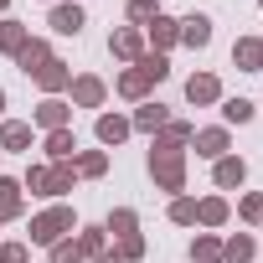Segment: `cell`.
<instances>
[{"label": "cell", "mask_w": 263, "mask_h": 263, "mask_svg": "<svg viewBox=\"0 0 263 263\" xmlns=\"http://www.w3.org/2000/svg\"><path fill=\"white\" fill-rule=\"evenodd\" d=\"M93 263H119V258H114V253H103V258H93Z\"/></svg>", "instance_id": "39"}, {"label": "cell", "mask_w": 263, "mask_h": 263, "mask_svg": "<svg viewBox=\"0 0 263 263\" xmlns=\"http://www.w3.org/2000/svg\"><path fill=\"white\" fill-rule=\"evenodd\" d=\"M196 222H206V227H222V222H227V201H222V196H206V201H196Z\"/></svg>", "instance_id": "25"}, {"label": "cell", "mask_w": 263, "mask_h": 263, "mask_svg": "<svg viewBox=\"0 0 263 263\" xmlns=\"http://www.w3.org/2000/svg\"><path fill=\"white\" fill-rule=\"evenodd\" d=\"M242 176H248V165H242L237 155H222V160H217V186H222V191L242 186Z\"/></svg>", "instance_id": "18"}, {"label": "cell", "mask_w": 263, "mask_h": 263, "mask_svg": "<svg viewBox=\"0 0 263 263\" xmlns=\"http://www.w3.org/2000/svg\"><path fill=\"white\" fill-rule=\"evenodd\" d=\"M242 222H263V196H242Z\"/></svg>", "instance_id": "37"}, {"label": "cell", "mask_w": 263, "mask_h": 263, "mask_svg": "<svg viewBox=\"0 0 263 263\" xmlns=\"http://www.w3.org/2000/svg\"><path fill=\"white\" fill-rule=\"evenodd\" d=\"M103 93H108L103 78H93V72H88V78H72V103H78V108H98Z\"/></svg>", "instance_id": "6"}, {"label": "cell", "mask_w": 263, "mask_h": 263, "mask_svg": "<svg viewBox=\"0 0 263 263\" xmlns=\"http://www.w3.org/2000/svg\"><path fill=\"white\" fill-rule=\"evenodd\" d=\"M186 98H191V103H217V98H222V83H217L212 72H196V78H186Z\"/></svg>", "instance_id": "8"}, {"label": "cell", "mask_w": 263, "mask_h": 263, "mask_svg": "<svg viewBox=\"0 0 263 263\" xmlns=\"http://www.w3.org/2000/svg\"><path fill=\"white\" fill-rule=\"evenodd\" d=\"M52 263H83L78 242H57V248H52Z\"/></svg>", "instance_id": "36"}, {"label": "cell", "mask_w": 263, "mask_h": 263, "mask_svg": "<svg viewBox=\"0 0 263 263\" xmlns=\"http://www.w3.org/2000/svg\"><path fill=\"white\" fill-rule=\"evenodd\" d=\"M26 145H31V124H16V119L0 124V150H26Z\"/></svg>", "instance_id": "15"}, {"label": "cell", "mask_w": 263, "mask_h": 263, "mask_svg": "<svg viewBox=\"0 0 263 263\" xmlns=\"http://www.w3.org/2000/svg\"><path fill=\"white\" fill-rule=\"evenodd\" d=\"M150 42H155V52L176 47V42H181V21H171V16H155V21H150Z\"/></svg>", "instance_id": "13"}, {"label": "cell", "mask_w": 263, "mask_h": 263, "mask_svg": "<svg viewBox=\"0 0 263 263\" xmlns=\"http://www.w3.org/2000/svg\"><path fill=\"white\" fill-rule=\"evenodd\" d=\"M72 171L78 176H103L108 171V155L103 150H83V155H72Z\"/></svg>", "instance_id": "24"}, {"label": "cell", "mask_w": 263, "mask_h": 263, "mask_svg": "<svg viewBox=\"0 0 263 263\" xmlns=\"http://www.w3.org/2000/svg\"><path fill=\"white\" fill-rule=\"evenodd\" d=\"M78 253H83V258H103V227H83Z\"/></svg>", "instance_id": "29"}, {"label": "cell", "mask_w": 263, "mask_h": 263, "mask_svg": "<svg viewBox=\"0 0 263 263\" xmlns=\"http://www.w3.org/2000/svg\"><path fill=\"white\" fill-rule=\"evenodd\" d=\"M6 6H11V0H0V11H6Z\"/></svg>", "instance_id": "41"}, {"label": "cell", "mask_w": 263, "mask_h": 263, "mask_svg": "<svg viewBox=\"0 0 263 263\" xmlns=\"http://www.w3.org/2000/svg\"><path fill=\"white\" fill-rule=\"evenodd\" d=\"M11 217H21V181L0 176V222H11Z\"/></svg>", "instance_id": "14"}, {"label": "cell", "mask_w": 263, "mask_h": 263, "mask_svg": "<svg viewBox=\"0 0 263 263\" xmlns=\"http://www.w3.org/2000/svg\"><path fill=\"white\" fill-rule=\"evenodd\" d=\"M191 263H222V242L217 237H196L191 242Z\"/></svg>", "instance_id": "28"}, {"label": "cell", "mask_w": 263, "mask_h": 263, "mask_svg": "<svg viewBox=\"0 0 263 263\" xmlns=\"http://www.w3.org/2000/svg\"><path fill=\"white\" fill-rule=\"evenodd\" d=\"M119 93H124V98H145V93H150V78H145L140 67H129V72L119 78Z\"/></svg>", "instance_id": "27"}, {"label": "cell", "mask_w": 263, "mask_h": 263, "mask_svg": "<svg viewBox=\"0 0 263 263\" xmlns=\"http://www.w3.org/2000/svg\"><path fill=\"white\" fill-rule=\"evenodd\" d=\"M150 176H155L160 191H181V186H186V145L155 140V150H150Z\"/></svg>", "instance_id": "1"}, {"label": "cell", "mask_w": 263, "mask_h": 263, "mask_svg": "<svg viewBox=\"0 0 263 263\" xmlns=\"http://www.w3.org/2000/svg\"><path fill=\"white\" fill-rule=\"evenodd\" d=\"M0 114H6V93H0Z\"/></svg>", "instance_id": "40"}, {"label": "cell", "mask_w": 263, "mask_h": 263, "mask_svg": "<svg viewBox=\"0 0 263 263\" xmlns=\"http://www.w3.org/2000/svg\"><path fill=\"white\" fill-rule=\"evenodd\" d=\"M160 16V6H155V0H129V21H140V26H150Z\"/></svg>", "instance_id": "32"}, {"label": "cell", "mask_w": 263, "mask_h": 263, "mask_svg": "<svg viewBox=\"0 0 263 263\" xmlns=\"http://www.w3.org/2000/svg\"><path fill=\"white\" fill-rule=\"evenodd\" d=\"M129 129H135L129 119H119V114H98V140H103V145H124Z\"/></svg>", "instance_id": "11"}, {"label": "cell", "mask_w": 263, "mask_h": 263, "mask_svg": "<svg viewBox=\"0 0 263 263\" xmlns=\"http://www.w3.org/2000/svg\"><path fill=\"white\" fill-rule=\"evenodd\" d=\"M47 155H52V160H72V155H78L72 129H52V135H47Z\"/></svg>", "instance_id": "21"}, {"label": "cell", "mask_w": 263, "mask_h": 263, "mask_svg": "<svg viewBox=\"0 0 263 263\" xmlns=\"http://www.w3.org/2000/svg\"><path fill=\"white\" fill-rule=\"evenodd\" d=\"M108 52H114V57H124V62H140V57H145V31H140V26L114 31V36H108Z\"/></svg>", "instance_id": "3"}, {"label": "cell", "mask_w": 263, "mask_h": 263, "mask_svg": "<svg viewBox=\"0 0 263 263\" xmlns=\"http://www.w3.org/2000/svg\"><path fill=\"white\" fill-rule=\"evenodd\" d=\"M222 119H227V124H248V119H253V103H248V98H227V103H222Z\"/></svg>", "instance_id": "30"}, {"label": "cell", "mask_w": 263, "mask_h": 263, "mask_svg": "<svg viewBox=\"0 0 263 263\" xmlns=\"http://www.w3.org/2000/svg\"><path fill=\"white\" fill-rule=\"evenodd\" d=\"M171 217H176V222H196V201H191V196H176V201H171Z\"/></svg>", "instance_id": "35"}, {"label": "cell", "mask_w": 263, "mask_h": 263, "mask_svg": "<svg viewBox=\"0 0 263 263\" xmlns=\"http://www.w3.org/2000/svg\"><path fill=\"white\" fill-rule=\"evenodd\" d=\"M253 253H258V248H253V237H248V232H237V237H227V242H222V263H248Z\"/></svg>", "instance_id": "22"}, {"label": "cell", "mask_w": 263, "mask_h": 263, "mask_svg": "<svg viewBox=\"0 0 263 263\" xmlns=\"http://www.w3.org/2000/svg\"><path fill=\"white\" fill-rule=\"evenodd\" d=\"M67 232H72V206H52V212L31 217V242H42V248L67 242Z\"/></svg>", "instance_id": "2"}, {"label": "cell", "mask_w": 263, "mask_h": 263, "mask_svg": "<svg viewBox=\"0 0 263 263\" xmlns=\"http://www.w3.org/2000/svg\"><path fill=\"white\" fill-rule=\"evenodd\" d=\"M181 42H186V47H206V42H212V21H206V16H186V21H181Z\"/></svg>", "instance_id": "17"}, {"label": "cell", "mask_w": 263, "mask_h": 263, "mask_svg": "<svg viewBox=\"0 0 263 263\" xmlns=\"http://www.w3.org/2000/svg\"><path fill=\"white\" fill-rule=\"evenodd\" d=\"M135 129H145V135H155V129H165L171 124V114H165V103H140V114L129 119Z\"/></svg>", "instance_id": "12"}, {"label": "cell", "mask_w": 263, "mask_h": 263, "mask_svg": "<svg viewBox=\"0 0 263 263\" xmlns=\"http://www.w3.org/2000/svg\"><path fill=\"white\" fill-rule=\"evenodd\" d=\"M72 160H57V165H47V196H62V191H72Z\"/></svg>", "instance_id": "19"}, {"label": "cell", "mask_w": 263, "mask_h": 263, "mask_svg": "<svg viewBox=\"0 0 263 263\" xmlns=\"http://www.w3.org/2000/svg\"><path fill=\"white\" fill-rule=\"evenodd\" d=\"M26 42H31V31H26L21 21H0V52H11V57H16Z\"/></svg>", "instance_id": "20"}, {"label": "cell", "mask_w": 263, "mask_h": 263, "mask_svg": "<svg viewBox=\"0 0 263 263\" xmlns=\"http://www.w3.org/2000/svg\"><path fill=\"white\" fill-rule=\"evenodd\" d=\"M47 62H52V47H47V42H36V36H31V42H26L21 52H16V67H21L26 78H31L36 67H47Z\"/></svg>", "instance_id": "7"}, {"label": "cell", "mask_w": 263, "mask_h": 263, "mask_svg": "<svg viewBox=\"0 0 263 263\" xmlns=\"http://www.w3.org/2000/svg\"><path fill=\"white\" fill-rule=\"evenodd\" d=\"M0 263H26V242H6L0 248Z\"/></svg>", "instance_id": "38"}, {"label": "cell", "mask_w": 263, "mask_h": 263, "mask_svg": "<svg viewBox=\"0 0 263 263\" xmlns=\"http://www.w3.org/2000/svg\"><path fill=\"white\" fill-rule=\"evenodd\" d=\"M258 6H263V0H258Z\"/></svg>", "instance_id": "42"}, {"label": "cell", "mask_w": 263, "mask_h": 263, "mask_svg": "<svg viewBox=\"0 0 263 263\" xmlns=\"http://www.w3.org/2000/svg\"><path fill=\"white\" fill-rule=\"evenodd\" d=\"M135 67H140V72H145L150 83H160V78H171V62H165V52H145V57H140Z\"/></svg>", "instance_id": "26"}, {"label": "cell", "mask_w": 263, "mask_h": 263, "mask_svg": "<svg viewBox=\"0 0 263 263\" xmlns=\"http://www.w3.org/2000/svg\"><path fill=\"white\" fill-rule=\"evenodd\" d=\"M52 31L57 36H78L83 31V6H52Z\"/></svg>", "instance_id": "9"}, {"label": "cell", "mask_w": 263, "mask_h": 263, "mask_svg": "<svg viewBox=\"0 0 263 263\" xmlns=\"http://www.w3.org/2000/svg\"><path fill=\"white\" fill-rule=\"evenodd\" d=\"M36 124L47 129V135H52V129H67V103H62V98H47V103L36 108Z\"/></svg>", "instance_id": "16"}, {"label": "cell", "mask_w": 263, "mask_h": 263, "mask_svg": "<svg viewBox=\"0 0 263 263\" xmlns=\"http://www.w3.org/2000/svg\"><path fill=\"white\" fill-rule=\"evenodd\" d=\"M191 150L201 160H222L227 155V129H201V135H191Z\"/></svg>", "instance_id": "5"}, {"label": "cell", "mask_w": 263, "mask_h": 263, "mask_svg": "<svg viewBox=\"0 0 263 263\" xmlns=\"http://www.w3.org/2000/svg\"><path fill=\"white\" fill-rule=\"evenodd\" d=\"M31 78H36L42 93H62V88H72V72H67V62H57V57H52L47 67H36Z\"/></svg>", "instance_id": "4"}, {"label": "cell", "mask_w": 263, "mask_h": 263, "mask_svg": "<svg viewBox=\"0 0 263 263\" xmlns=\"http://www.w3.org/2000/svg\"><path fill=\"white\" fill-rule=\"evenodd\" d=\"M108 232H114L119 242H124V237H140V217L129 212V206H119V212L108 217Z\"/></svg>", "instance_id": "23"}, {"label": "cell", "mask_w": 263, "mask_h": 263, "mask_svg": "<svg viewBox=\"0 0 263 263\" xmlns=\"http://www.w3.org/2000/svg\"><path fill=\"white\" fill-rule=\"evenodd\" d=\"M191 135H196V129H191V124H181V119H171V124L160 129V140H165V145H191Z\"/></svg>", "instance_id": "31"}, {"label": "cell", "mask_w": 263, "mask_h": 263, "mask_svg": "<svg viewBox=\"0 0 263 263\" xmlns=\"http://www.w3.org/2000/svg\"><path fill=\"white\" fill-rule=\"evenodd\" d=\"M21 186H26V191H36V196H47V165H31Z\"/></svg>", "instance_id": "34"}, {"label": "cell", "mask_w": 263, "mask_h": 263, "mask_svg": "<svg viewBox=\"0 0 263 263\" xmlns=\"http://www.w3.org/2000/svg\"><path fill=\"white\" fill-rule=\"evenodd\" d=\"M232 62H237L242 72H263V42H253V36H242V42L232 47Z\"/></svg>", "instance_id": "10"}, {"label": "cell", "mask_w": 263, "mask_h": 263, "mask_svg": "<svg viewBox=\"0 0 263 263\" xmlns=\"http://www.w3.org/2000/svg\"><path fill=\"white\" fill-rule=\"evenodd\" d=\"M140 253H145V237H124V242H119V253H114V258H119V263H135V258H140Z\"/></svg>", "instance_id": "33"}]
</instances>
